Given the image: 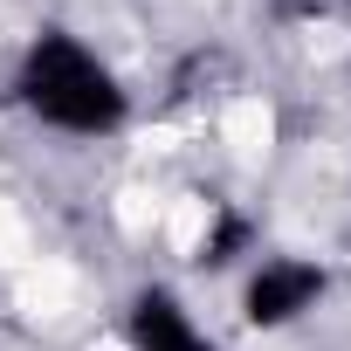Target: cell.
Here are the masks:
<instances>
[{"instance_id":"obj_4","label":"cell","mask_w":351,"mask_h":351,"mask_svg":"<svg viewBox=\"0 0 351 351\" xmlns=\"http://www.w3.org/2000/svg\"><path fill=\"white\" fill-rule=\"evenodd\" d=\"M248 241V221H221L214 241H207V262H234V248Z\"/></svg>"},{"instance_id":"obj_1","label":"cell","mask_w":351,"mask_h":351,"mask_svg":"<svg viewBox=\"0 0 351 351\" xmlns=\"http://www.w3.org/2000/svg\"><path fill=\"white\" fill-rule=\"evenodd\" d=\"M21 97L62 124V131H110L124 117V97L117 83L97 69V56H83L69 35H42L28 49V69H21Z\"/></svg>"},{"instance_id":"obj_3","label":"cell","mask_w":351,"mask_h":351,"mask_svg":"<svg viewBox=\"0 0 351 351\" xmlns=\"http://www.w3.org/2000/svg\"><path fill=\"white\" fill-rule=\"evenodd\" d=\"M131 337H138V351H214L193 324H186V310L172 303V296H138L131 303Z\"/></svg>"},{"instance_id":"obj_2","label":"cell","mask_w":351,"mask_h":351,"mask_svg":"<svg viewBox=\"0 0 351 351\" xmlns=\"http://www.w3.org/2000/svg\"><path fill=\"white\" fill-rule=\"evenodd\" d=\"M317 296H324V276H317L310 262H269V269L248 282V317H255V324H289V317H303Z\"/></svg>"}]
</instances>
